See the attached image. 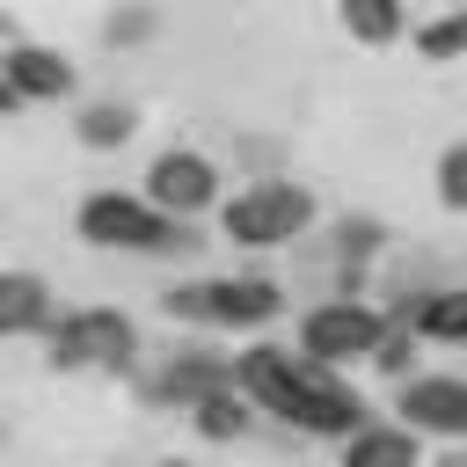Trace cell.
<instances>
[{
	"mask_svg": "<svg viewBox=\"0 0 467 467\" xmlns=\"http://www.w3.org/2000/svg\"><path fill=\"white\" fill-rule=\"evenodd\" d=\"M80 234L95 248H190V234L168 219V204H139V197H88Z\"/></svg>",
	"mask_w": 467,
	"mask_h": 467,
	"instance_id": "7a4b0ae2",
	"label": "cell"
},
{
	"mask_svg": "<svg viewBox=\"0 0 467 467\" xmlns=\"http://www.w3.org/2000/svg\"><path fill=\"white\" fill-rule=\"evenodd\" d=\"M416 51H423V58H452V51H467V15H445V22H431V29L416 36Z\"/></svg>",
	"mask_w": 467,
	"mask_h": 467,
	"instance_id": "e0dca14e",
	"label": "cell"
},
{
	"mask_svg": "<svg viewBox=\"0 0 467 467\" xmlns=\"http://www.w3.org/2000/svg\"><path fill=\"white\" fill-rule=\"evenodd\" d=\"M80 139H88V146H124V139H131V109H109V102L88 109V117H80Z\"/></svg>",
	"mask_w": 467,
	"mask_h": 467,
	"instance_id": "2e32d148",
	"label": "cell"
},
{
	"mask_svg": "<svg viewBox=\"0 0 467 467\" xmlns=\"http://www.w3.org/2000/svg\"><path fill=\"white\" fill-rule=\"evenodd\" d=\"M372 241H379V226H372V219H358V226H343V248H350V255H365Z\"/></svg>",
	"mask_w": 467,
	"mask_h": 467,
	"instance_id": "ffe728a7",
	"label": "cell"
},
{
	"mask_svg": "<svg viewBox=\"0 0 467 467\" xmlns=\"http://www.w3.org/2000/svg\"><path fill=\"white\" fill-rule=\"evenodd\" d=\"M241 387L263 401V409H277L285 423H299V431H321V438H350L358 423H365V401L314 358V350H248L241 358Z\"/></svg>",
	"mask_w": 467,
	"mask_h": 467,
	"instance_id": "6da1fadb",
	"label": "cell"
},
{
	"mask_svg": "<svg viewBox=\"0 0 467 467\" xmlns=\"http://www.w3.org/2000/svg\"><path fill=\"white\" fill-rule=\"evenodd\" d=\"M387 460H416V423L409 431H350V467H387Z\"/></svg>",
	"mask_w": 467,
	"mask_h": 467,
	"instance_id": "7c38bea8",
	"label": "cell"
},
{
	"mask_svg": "<svg viewBox=\"0 0 467 467\" xmlns=\"http://www.w3.org/2000/svg\"><path fill=\"white\" fill-rule=\"evenodd\" d=\"M161 306H168V314H182V321H234V328H255V321H270V314H277V285H270V277L175 285V292H161Z\"/></svg>",
	"mask_w": 467,
	"mask_h": 467,
	"instance_id": "3957f363",
	"label": "cell"
},
{
	"mask_svg": "<svg viewBox=\"0 0 467 467\" xmlns=\"http://www.w3.org/2000/svg\"><path fill=\"white\" fill-rule=\"evenodd\" d=\"M401 416H409L416 431L467 438V379H409V387H401Z\"/></svg>",
	"mask_w": 467,
	"mask_h": 467,
	"instance_id": "52a82bcc",
	"label": "cell"
},
{
	"mask_svg": "<svg viewBox=\"0 0 467 467\" xmlns=\"http://www.w3.org/2000/svg\"><path fill=\"white\" fill-rule=\"evenodd\" d=\"M306 219H314V197H306L299 182H263V190H248V197H234V204H226V234H234V241H248V248L292 241Z\"/></svg>",
	"mask_w": 467,
	"mask_h": 467,
	"instance_id": "277c9868",
	"label": "cell"
},
{
	"mask_svg": "<svg viewBox=\"0 0 467 467\" xmlns=\"http://www.w3.org/2000/svg\"><path fill=\"white\" fill-rule=\"evenodd\" d=\"M438 197H445V204H467V146H452V153L438 161Z\"/></svg>",
	"mask_w": 467,
	"mask_h": 467,
	"instance_id": "ac0fdd59",
	"label": "cell"
},
{
	"mask_svg": "<svg viewBox=\"0 0 467 467\" xmlns=\"http://www.w3.org/2000/svg\"><path fill=\"white\" fill-rule=\"evenodd\" d=\"M197 431L204 438H241L248 431V409H234V387H219V394L197 401Z\"/></svg>",
	"mask_w": 467,
	"mask_h": 467,
	"instance_id": "9a60e30c",
	"label": "cell"
},
{
	"mask_svg": "<svg viewBox=\"0 0 467 467\" xmlns=\"http://www.w3.org/2000/svg\"><path fill=\"white\" fill-rule=\"evenodd\" d=\"M299 350H314L321 365H343V358H365V350H379V321L365 314V306H314L306 314V328H299Z\"/></svg>",
	"mask_w": 467,
	"mask_h": 467,
	"instance_id": "8992f818",
	"label": "cell"
},
{
	"mask_svg": "<svg viewBox=\"0 0 467 467\" xmlns=\"http://www.w3.org/2000/svg\"><path fill=\"white\" fill-rule=\"evenodd\" d=\"M146 190H153V204H168V212H197V204H212V161H197V153H161L153 175H146Z\"/></svg>",
	"mask_w": 467,
	"mask_h": 467,
	"instance_id": "ba28073f",
	"label": "cell"
},
{
	"mask_svg": "<svg viewBox=\"0 0 467 467\" xmlns=\"http://www.w3.org/2000/svg\"><path fill=\"white\" fill-rule=\"evenodd\" d=\"M219 387H234V365L182 358V365H168L161 379H146V401H204V394H219Z\"/></svg>",
	"mask_w": 467,
	"mask_h": 467,
	"instance_id": "9c48e42d",
	"label": "cell"
},
{
	"mask_svg": "<svg viewBox=\"0 0 467 467\" xmlns=\"http://www.w3.org/2000/svg\"><path fill=\"white\" fill-rule=\"evenodd\" d=\"M36 321H44V285H36L29 270L0 277V328H7V336H22V328H36Z\"/></svg>",
	"mask_w": 467,
	"mask_h": 467,
	"instance_id": "8fae6325",
	"label": "cell"
},
{
	"mask_svg": "<svg viewBox=\"0 0 467 467\" xmlns=\"http://www.w3.org/2000/svg\"><path fill=\"white\" fill-rule=\"evenodd\" d=\"M372 358H379L387 372H401V365H409V328H394V336H379V350H372Z\"/></svg>",
	"mask_w": 467,
	"mask_h": 467,
	"instance_id": "d6986e66",
	"label": "cell"
},
{
	"mask_svg": "<svg viewBox=\"0 0 467 467\" xmlns=\"http://www.w3.org/2000/svg\"><path fill=\"white\" fill-rule=\"evenodd\" d=\"M73 88V66L66 58H51V51H7V102H22V95H66Z\"/></svg>",
	"mask_w": 467,
	"mask_h": 467,
	"instance_id": "30bf717a",
	"label": "cell"
},
{
	"mask_svg": "<svg viewBox=\"0 0 467 467\" xmlns=\"http://www.w3.org/2000/svg\"><path fill=\"white\" fill-rule=\"evenodd\" d=\"M416 328L460 343V336H467V292H438V299H423V306H416Z\"/></svg>",
	"mask_w": 467,
	"mask_h": 467,
	"instance_id": "4fadbf2b",
	"label": "cell"
},
{
	"mask_svg": "<svg viewBox=\"0 0 467 467\" xmlns=\"http://www.w3.org/2000/svg\"><path fill=\"white\" fill-rule=\"evenodd\" d=\"M343 22H350L365 44H387V36L401 29V7H394V0H343Z\"/></svg>",
	"mask_w": 467,
	"mask_h": 467,
	"instance_id": "5bb4252c",
	"label": "cell"
},
{
	"mask_svg": "<svg viewBox=\"0 0 467 467\" xmlns=\"http://www.w3.org/2000/svg\"><path fill=\"white\" fill-rule=\"evenodd\" d=\"M51 365L58 372H80V365H109L124 372L131 365V321L124 314H73L51 328Z\"/></svg>",
	"mask_w": 467,
	"mask_h": 467,
	"instance_id": "5b68a950",
	"label": "cell"
}]
</instances>
